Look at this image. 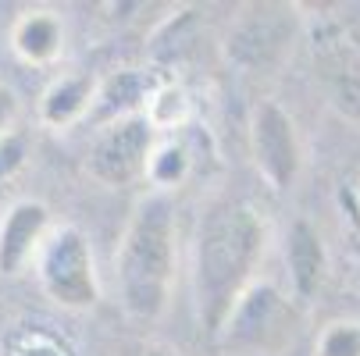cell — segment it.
<instances>
[{
  "instance_id": "9c48e42d",
  "label": "cell",
  "mask_w": 360,
  "mask_h": 356,
  "mask_svg": "<svg viewBox=\"0 0 360 356\" xmlns=\"http://www.w3.org/2000/svg\"><path fill=\"white\" fill-rule=\"evenodd\" d=\"M165 82H158L150 72L143 68H122V72H111L108 79H100L96 86V100H93V111H89V125L93 128H108L115 121H125V118H136V114H146V104L150 96L158 93Z\"/></svg>"
},
{
  "instance_id": "7a4b0ae2",
  "label": "cell",
  "mask_w": 360,
  "mask_h": 356,
  "mask_svg": "<svg viewBox=\"0 0 360 356\" xmlns=\"http://www.w3.org/2000/svg\"><path fill=\"white\" fill-rule=\"evenodd\" d=\"M118 296L129 317L161 321L175 285V203L168 192H150L136 203L115 253Z\"/></svg>"
},
{
  "instance_id": "8992f818",
  "label": "cell",
  "mask_w": 360,
  "mask_h": 356,
  "mask_svg": "<svg viewBox=\"0 0 360 356\" xmlns=\"http://www.w3.org/2000/svg\"><path fill=\"white\" fill-rule=\"evenodd\" d=\"M153 150H158V132L146 121V114L115 121L108 128H96L89 154H86V175L111 189L132 185L146 178Z\"/></svg>"
},
{
  "instance_id": "6da1fadb",
  "label": "cell",
  "mask_w": 360,
  "mask_h": 356,
  "mask_svg": "<svg viewBox=\"0 0 360 356\" xmlns=\"http://www.w3.org/2000/svg\"><path fill=\"white\" fill-rule=\"evenodd\" d=\"M268 228L246 199L221 196L203 207L193 239V292L196 317L211 338L225 328L239 296L257 282Z\"/></svg>"
},
{
  "instance_id": "9a60e30c",
  "label": "cell",
  "mask_w": 360,
  "mask_h": 356,
  "mask_svg": "<svg viewBox=\"0 0 360 356\" xmlns=\"http://www.w3.org/2000/svg\"><path fill=\"white\" fill-rule=\"evenodd\" d=\"M189 171V157L179 143H161L150 157V171L146 178L153 182V192H168L172 185H179Z\"/></svg>"
},
{
  "instance_id": "3957f363",
  "label": "cell",
  "mask_w": 360,
  "mask_h": 356,
  "mask_svg": "<svg viewBox=\"0 0 360 356\" xmlns=\"http://www.w3.org/2000/svg\"><path fill=\"white\" fill-rule=\"evenodd\" d=\"M296 335H300L296 303L271 282H253L239 296L214 342L225 356H278L296 342Z\"/></svg>"
},
{
  "instance_id": "d6986e66",
  "label": "cell",
  "mask_w": 360,
  "mask_h": 356,
  "mask_svg": "<svg viewBox=\"0 0 360 356\" xmlns=\"http://www.w3.org/2000/svg\"><path fill=\"white\" fill-rule=\"evenodd\" d=\"M139 356H182V352L165 342H146V345H139Z\"/></svg>"
},
{
  "instance_id": "30bf717a",
  "label": "cell",
  "mask_w": 360,
  "mask_h": 356,
  "mask_svg": "<svg viewBox=\"0 0 360 356\" xmlns=\"http://www.w3.org/2000/svg\"><path fill=\"white\" fill-rule=\"evenodd\" d=\"M285 268H289V282H292L296 299L318 296L325 271H328V253H325L321 232L307 218H296L285 232Z\"/></svg>"
},
{
  "instance_id": "7c38bea8",
  "label": "cell",
  "mask_w": 360,
  "mask_h": 356,
  "mask_svg": "<svg viewBox=\"0 0 360 356\" xmlns=\"http://www.w3.org/2000/svg\"><path fill=\"white\" fill-rule=\"evenodd\" d=\"M96 86L100 79L89 72H72V75L54 79L39 96V121L54 132H65L86 121L93 111V100H96Z\"/></svg>"
},
{
  "instance_id": "ac0fdd59",
  "label": "cell",
  "mask_w": 360,
  "mask_h": 356,
  "mask_svg": "<svg viewBox=\"0 0 360 356\" xmlns=\"http://www.w3.org/2000/svg\"><path fill=\"white\" fill-rule=\"evenodd\" d=\"M18 114H22V107H18V96H15V89L0 82V136L11 132V128L18 125Z\"/></svg>"
},
{
  "instance_id": "52a82bcc",
  "label": "cell",
  "mask_w": 360,
  "mask_h": 356,
  "mask_svg": "<svg viewBox=\"0 0 360 356\" xmlns=\"http://www.w3.org/2000/svg\"><path fill=\"white\" fill-rule=\"evenodd\" d=\"M250 154L253 164L261 171V178L271 189H289L300 178L303 168V146L296 136V121L289 118V111H282L275 100H261L253 107V121H250Z\"/></svg>"
},
{
  "instance_id": "4fadbf2b",
  "label": "cell",
  "mask_w": 360,
  "mask_h": 356,
  "mask_svg": "<svg viewBox=\"0 0 360 356\" xmlns=\"http://www.w3.org/2000/svg\"><path fill=\"white\" fill-rule=\"evenodd\" d=\"M321 68L332 107L360 128V50H353L346 39H325Z\"/></svg>"
},
{
  "instance_id": "2e32d148",
  "label": "cell",
  "mask_w": 360,
  "mask_h": 356,
  "mask_svg": "<svg viewBox=\"0 0 360 356\" xmlns=\"http://www.w3.org/2000/svg\"><path fill=\"white\" fill-rule=\"evenodd\" d=\"M314 356H360V321H332L314 342Z\"/></svg>"
},
{
  "instance_id": "5bb4252c",
  "label": "cell",
  "mask_w": 360,
  "mask_h": 356,
  "mask_svg": "<svg viewBox=\"0 0 360 356\" xmlns=\"http://www.w3.org/2000/svg\"><path fill=\"white\" fill-rule=\"evenodd\" d=\"M189 118V93L175 82H165L158 93L150 96L146 104V121L153 125V132H165V128H179Z\"/></svg>"
},
{
  "instance_id": "5b68a950",
  "label": "cell",
  "mask_w": 360,
  "mask_h": 356,
  "mask_svg": "<svg viewBox=\"0 0 360 356\" xmlns=\"http://www.w3.org/2000/svg\"><path fill=\"white\" fill-rule=\"evenodd\" d=\"M300 18L292 4H250L225 36V58L250 75L275 72L292 50Z\"/></svg>"
},
{
  "instance_id": "8fae6325",
  "label": "cell",
  "mask_w": 360,
  "mask_h": 356,
  "mask_svg": "<svg viewBox=\"0 0 360 356\" xmlns=\"http://www.w3.org/2000/svg\"><path fill=\"white\" fill-rule=\"evenodd\" d=\"M11 50L32 68H50L65 54V22L50 8H29L11 25Z\"/></svg>"
},
{
  "instance_id": "277c9868",
  "label": "cell",
  "mask_w": 360,
  "mask_h": 356,
  "mask_svg": "<svg viewBox=\"0 0 360 356\" xmlns=\"http://www.w3.org/2000/svg\"><path fill=\"white\" fill-rule=\"evenodd\" d=\"M36 278L43 296L65 310L96 307L100 278H96V261L86 232L75 225H61L50 232L36 257Z\"/></svg>"
},
{
  "instance_id": "e0dca14e",
  "label": "cell",
  "mask_w": 360,
  "mask_h": 356,
  "mask_svg": "<svg viewBox=\"0 0 360 356\" xmlns=\"http://www.w3.org/2000/svg\"><path fill=\"white\" fill-rule=\"evenodd\" d=\"M25 161H29V139H25V132L11 128V132L0 136V182L15 178L25 168Z\"/></svg>"
},
{
  "instance_id": "ba28073f",
  "label": "cell",
  "mask_w": 360,
  "mask_h": 356,
  "mask_svg": "<svg viewBox=\"0 0 360 356\" xmlns=\"http://www.w3.org/2000/svg\"><path fill=\"white\" fill-rule=\"evenodd\" d=\"M50 225V207L43 199H18L0 218V275H22L29 264H36Z\"/></svg>"
}]
</instances>
